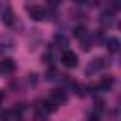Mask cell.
<instances>
[{"label":"cell","instance_id":"cell-1","mask_svg":"<svg viewBox=\"0 0 121 121\" xmlns=\"http://www.w3.org/2000/svg\"><path fill=\"white\" fill-rule=\"evenodd\" d=\"M26 11H28V15L34 19V21H43L45 17H47V9L45 8H42V6H26Z\"/></svg>","mask_w":121,"mask_h":121},{"label":"cell","instance_id":"cell-2","mask_svg":"<svg viewBox=\"0 0 121 121\" xmlns=\"http://www.w3.org/2000/svg\"><path fill=\"white\" fill-rule=\"evenodd\" d=\"M60 60H62V64L68 66V68H76V66H78V55H76L74 51H70V49H64V51H62Z\"/></svg>","mask_w":121,"mask_h":121},{"label":"cell","instance_id":"cell-3","mask_svg":"<svg viewBox=\"0 0 121 121\" xmlns=\"http://www.w3.org/2000/svg\"><path fill=\"white\" fill-rule=\"evenodd\" d=\"M49 100H51L55 106H60V104H64V102H66V93H64V89H53V91H51V96H49Z\"/></svg>","mask_w":121,"mask_h":121},{"label":"cell","instance_id":"cell-4","mask_svg":"<svg viewBox=\"0 0 121 121\" xmlns=\"http://www.w3.org/2000/svg\"><path fill=\"white\" fill-rule=\"evenodd\" d=\"M106 64H108V60H106V59H102V57H98V59H95V60L87 66V74H95V72L102 70Z\"/></svg>","mask_w":121,"mask_h":121},{"label":"cell","instance_id":"cell-5","mask_svg":"<svg viewBox=\"0 0 121 121\" xmlns=\"http://www.w3.org/2000/svg\"><path fill=\"white\" fill-rule=\"evenodd\" d=\"M15 60L13 59H2L0 60V72L2 74H11V72H15Z\"/></svg>","mask_w":121,"mask_h":121},{"label":"cell","instance_id":"cell-6","mask_svg":"<svg viewBox=\"0 0 121 121\" xmlns=\"http://www.w3.org/2000/svg\"><path fill=\"white\" fill-rule=\"evenodd\" d=\"M2 21H4V25H8V26H11V25L15 23V15H13V11H11L9 8H6V9L2 11Z\"/></svg>","mask_w":121,"mask_h":121},{"label":"cell","instance_id":"cell-7","mask_svg":"<svg viewBox=\"0 0 121 121\" xmlns=\"http://www.w3.org/2000/svg\"><path fill=\"white\" fill-rule=\"evenodd\" d=\"M112 85H113V78H112V76H108V78H104V79H102V81H100V83H98L95 89H100V91H108Z\"/></svg>","mask_w":121,"mask_h":121},{"label":"cell","instance_id":"cell-8","mask_svg":"<svg viewBox=\"0 0 121 121\" xmlns=\"http://www.w3.org/2000/svg\"><path fill=\"white\" fill-rule=\"evenodd\" d=\"M106 43H108V49H110V51H117V49H119V40H117V38H108Z\"/></svg>","mask_w":121,"mask_h":121},{"label":"cell","instance_id":"cell-9","mask_svg":"<svg viewBox=\"0 0 121 121\" xmlns=\"http://www.w3.org/2000/svg\"><path fill=\"white\" fill-rule=\"evenodd\" d=\"M85 34H89V32H87V28H85L83 25H79V26L74 28V36H76V38H83Z\"/></svg>","mask_w":121,"mask_h":121},{"label":"cell","instance_id":"cell-10","mask_svg":"<svg viewBox=\"0 0 121 121\" xmlns=\"http://www.w3.org/2000/svg\"><path fill=\"white\" fill-rule=\"evenodd\" d=\"M0 119L2 121H8L9 119V112H0Z\"/></svg>","mask_w":121,"mask_h":121},{"label":"cell","instance_id":"cell-11","mask_svg":"<svg viewBox=\"0 0 121 121\" xmlns=\"http://www.w3.org/2000/svg\"><path fill=\"white\" fill-rule=\"evenodd\" d=\"M28 81L30 83H36V74H28Z\"/></svg>","mask_w":121,"mask_h":121},{"label":"cell","instance_id":"cell-12","mask_svg":"<svg viewBox=\"0 0 121 121\" xmlns=\"http://www.w3.org/2000/svg\"><path fill=\"white\" fill-rule=\"evenodd\" d=\"M49 2H51V4H55V6H57V4H60V2H62V0H49Z\"/></svg>","mask_w":121,"mask_h":121},{"label":"cell","instance_id":"cell-13","mask_svg":"<svg viewBox=\"0 0 121 121\" xmlns=\"http://www.w3.org/2000/svg\"><path fill=\"white\" fill-rule=\"evenodd\" d=\"M2 100H4V93H0V104H2Z\"/></svg>","mask_w":121,"mask_h":121},{"label":"cell","instance_id":"cell-14","mask_svg":"<svg viewBox=\"0 0 121 121\" xmlns=\"http://www.w3.org/2000/svg\"><path fill=\"white\" fill-rule=\"evenodd\" d=\"M74 2H76V4H83L85 0H74Z\"/></svg>","mask_w":121,"mask_h":121}]
</instances>
